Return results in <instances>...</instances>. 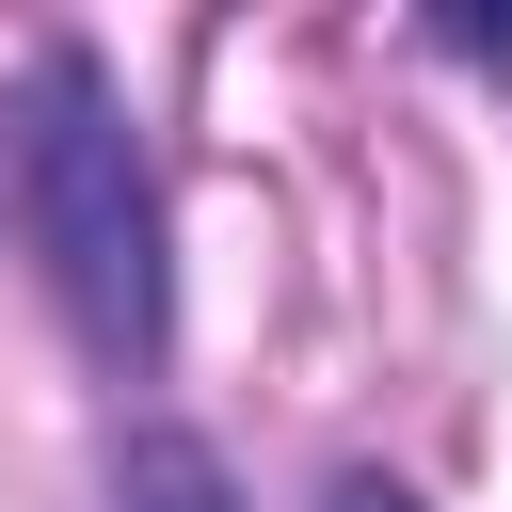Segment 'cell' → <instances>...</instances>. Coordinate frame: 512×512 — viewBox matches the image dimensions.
Wrapping results in <instances>:
<instances>
[{
    "label": "cell",
    "instance_id": "7a4b0ae2",
    "mask_svg": "<svg viewBox=\"0 0 512 512\" xmlns=\"http://www.w3.org/2000/svg\"><path fill=\"white\" fill-rule=\"evenodd\" d=\"M112 512H240V480H224L192 432H128V464H112Z\"/></svg>",
    "mask_w": 512,
    "mask_h": 512
},
{
    "label": "cell",
    "instance_id": "3957f363",
    "mask_svg": "<svg viewBox=\"0 0 512 512\" xmlns=\"http://www.w3.org/2000/svg\"><path fill=\"white\" fill-rule=\"evenodd\" d=\"M432 32H448V48H464V64H512V16H496V0H448V16H432Z\"/></svg>",
    "mask_w": 512,
    "mask_h": 512
},
{
    "label": "cell",
    "instance_id": "277c9868",
    "mask_svg": "<svg viewBox=\"0 0 512 512\" xmlns=\"http://www.w3.org/2000/svg\"><path fill=\"white\" fill-rule=\"evenodd\" d=\"M320 512H416V496H400V480H368V464H352V480H336V496H320Z\"/></svg>",
    "mask_w": 512,
    "mask_h": 512
},
{
    "label": "cell",
    "instance_id": "6da1fadb",
    "mask_svg": "<svg viewBox=\"0 0 512 512\" xmlns=\"http://www.w3.org/2000/svg\"><path fill=\"white\" fill-rule=\"evenodd\" d=\"M16 224H32L64 320L112 368H160V320H176V288H160V192L128 160V112H112L96 48H48L32 96H16Z\"/></svg>",
    "mask_w": 512,
    "mask_h": 512
}]
</instances>
